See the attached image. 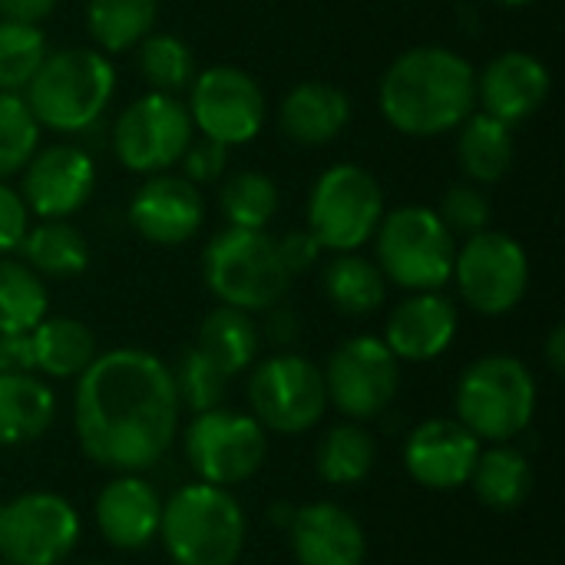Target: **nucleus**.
Wrapping results in <instances>:
<instances>
[{
  "label": "nucleus",
  "instance_id": "18",
  "mask_svg": "<svg viewBox=\"0 0 565 565\" xmlns=\"http://www.w3.org/2000/svg\"><path fill=\"white\" fill-rule=\"evenodd\" d=\"M553 89L550 66L526 53V50H507L493 56L477 73V106L480 113L516 126L530 116H536Z\"/></svg>",
  "mask_w": 565,
  "mask_h": 565
},
{
  "label": "nucleus",
  "instance_id": "22",
  "mask_svg": "<svg viewBox=\"0 0 565 565\" xmlns=\"http://www.w3.org/2000/svg\"><path fill=\"white\" fill-rule=\"evenodd\" d=\"M162 500L136 473H119L96 497V526L116 550H142L159 536Z\"/></svg>",
  "mask_w": 565,
  "mask_h": 565
},
{
  "label": "nucleus",
  "instance_id": "44",
  "mask_svg": "<svg viewBox=\"0 0 565 565\" xmlns=\"http://www.w3.org/2000/svg\"><path fill=\"white\" fill-rule=\"evenodd\" d=\"M0 374H33V348L26 334H0Z\"/></svg>",
  "mask_w": 565,
  "mask_h": 565
},
{
  "label": "nucleus",
  "instance_id": "47",
  "mask_svg": "<svg viewBox=\"0 0 565 565\" xmlns=\"http://www.w3.org/2000/svg\"><path fill=\"white\" fill-rule=\"evenodd\" d=\"M497 3H503V7H526V3H533V0H497Z\"/></svg>",
  "mask_w": 565,
  "mask_h": 565
},
{
  "label": "nucleus",
  "instance_id": "29",
  "mask_svg": "<svg viewBox=\"0 0 565 565\" xmlns=\"http://www.w3.org/2000/svg\"><path fill=\"white\" fill-rule=\"evenodd\" d=\"M321 288L328 301L354 318L374 315L387 298V278L377 268V262L358 255V252H334L321 275Z\"/></svg>",
  "mask_w": 565,
  "mask_h": 565
},
{
  "label": "nucleus",
  "instance_id": "35",
  "mask_svg": "<svg viewBox=\"0 0 565 565\" xmlns=\"http://www.w3.org/2000/svg\"><path fill=\"white\" fill-rule=\"evenodd\" d=\"M136 63L156 93H182L195 79V53L175 33H149L136 46Z\"/></svg>",
  "mask_w": 565,
  "mask_h": 565
},
{
  "label": "nucleus",
  "instance_id": "37",
  "mask_svg": "<svg viewBox=\"0 0 565 565\" xmlns=\"http://www.w3.org/2000/svg\"><path fill=\"white\" fill-rule=\"evenodd\" d=\"M40 149V122L20 93H0V182L20 175Z\"/></svg>",
  "mask_w": 565,
  "mask_h": 565
},
{
  "label": "nucleus",
  "instance_id": "31",
  "mask_svg": "<svg viewBox=\"0 0 565 565\" xmlns=\"http://www.w3.org/2000/svg\"><path fill=\"white\" fill-rule=\"evenodd\" d=\"M470 483L483 507L516 510L533 490V467H530L526 454H520L516 447L493 444L490 450H480Z\"/></svg>",
  "mask_w": 565,
  "mask_h": 565
},
{
  "label": "nucleus",
  "instance_id": "16",
  "mask_svg": "<svg viewBox=\"0 0 565 565\" xmlns=\"http://www.w3.org/2000/svg\"><path fill=\"white\" fill-rule=\"evenodd\" d=\"M96 189V159L76 142L36 149L20 169V199L36 218L76 215Z\"/></svg>",
  "mask_w": 565,
  "mask_h": 565
},
{
  "label": "nucleus",
  "instance_id": "13",
  "mask_svg": "<svg viewBox=\"0 0 565 565\" xmlns=\"http://www.w3.org/2000/svg\"><path fill=\"white\" fill-rule=\"evenodd\" d=\"M185 457L202 483L235 487L262 470L268 437L255 417L212 407L185 427Z\"/></svg>",
  "mask_w": 565,
  "mask_h": 565
},
{
  "label": "nucleus",
  "instance_id": "1",
  "mask_svg": "<svg viewBox=\"0 0 565 565\" xmlns=\"http://www.w3.org/2000/svg\"><path fill=\"white\" fill-rule=\"evenodd\" d=\"M172 371L149 351L116 348L96 354L76 377L73 427L83 454L116 473L156 467L179 430Z\"/></svg>",
  "mask_w": 565,
  "mask_h": 565
},
{
  "label": "nucleus",
  "instance_id": "43",
  "mask_svg": "<svg viewBox=\"0 0 565 565\" xmlns=\"http://www.w3.org/2000/svg\"><path fill=\"white\" fill-rule=\"evenodd\" d=\"M258 334H262V338H268L275 348H288V344H295V341H298V334H301L298 315H295L291 308H285L281 301H278V305H271V308L265 311V328H258Z\"/></svg>",
  "mask_w": 565,
  "mask_h": 565
},
{
  "label": "nucleus",
  "instance_id": "39",
  "mask_svg": "<svg viewBox=\"0 0 565 565\" xmlns=\"http://www.w3.org/2000/svg\"><path fill=\"white\" fill-rule=\"evenodd\" d=\"M440 222L454 232V235H477L483 228H490V199L480 185L473 182H457L444 192L440 209H437Z\"/></svg>",
  "mask_w": 565,
  "mask_h": 565
},
{
  "label": "nucleus",
  "instance_id": "4",
  "mask_svg": "<svg viewBox=\"0 0 565 565\" xmlns=\"http://www.w3.org/2000/svg\"><path fill=\"white\" fill-rule=\"evenodd\" d=\"M245 530V513L225 487L199 480L162 503L159 536L175 565H235Z\"/></svg>",
  "mask_w": 565,
  "mask_h": 565
},
{
  "label": "nucleus",
  "instance_id": "26",
  "mask_svg": "<svg viewBox=\"0 0 565 565\" xmlns=\"http://www.w3.org/2000/svg\"><path fill=\"white\" fill-rule=\"evenodd\" d=\"M56 417L53 391L33 374H0V447L40 440Z\"/></svg>",
  "mask_w": 565,
  "mask_h": 565
},
{
  "label": "nucleus",
  "instance_id": "11",
  "mask_svg": "<svg viewBox=\"0 0 565 565\" xmlns=\"http://www.w3.org/2000/svg\"><path fill=\"white\" fill-rule=\"evenodd\" d=\"M185 109L192 126L225 149L252 142L268 119V99L258 79L248 70L228 63L195 73L189 83Z\"/></svg>",
  "mask_w": 565,
  "mask_h": 565
},
{
  "label": "nucleus",
  "instance_id": "24",
  "mask_svg": "<svg viewBox=\"0 0 565 565\" xmlns=\"http://www.w3.org/2000/svg\"><path fill=\"white\" fill-rule=\"evenodd\" d=\"M457 136V166L473 185H497L510 175L516 159L513 126L473 109L460 126Z\"/></svg>",
  "mask_w": 565,
  "mask_h": 565
},
{
  "label": "nucleus",
  "instance_id": "27",
  "mask_svg": "<svg viewBox=\"0 0 565 565\" xmlns=\"http://www.w3.org/2000/svg\"><path fill=\"white\" fill-rule=\"evenodd\" d=\"M195 348L225 374L235 377L242 371H248L258 358L262 348V334L258 324L248 311L218 305L205 315L202 328H199V341Z\"/></svg>",
  "mask_w": 565,
  "mask_h": 565
},
{
  "label": "nucleus",
  "instance_id": "17",
  "mask_svg": "<svg viewBox=\"0 0 565 565\" xmlns=\"http://www.w3.org/2000/svg\"><path fill=\"white\" fill-rule=\"evenodd\" d=\"M126 215L139 238H146L149 245L175 248L195 238V232L202 228L205 199L202 189L192 185L189 179L172 172H156L132 192Z\"/></svg>",
  "mask_w": 565,
  "mask_h": 565
},
{
  "label": "nucleus",
  "instance_id": "48",
  "mask_svg": "<svg viewBox=\"0 0 565 565\" xmlns=\"http://www.w3.org/2000/svg\"><path fill=\"white\" fill-rule=\"evenodd\" d=\"M0 565H7V563H3V559H0Z\"/></svg>",
  "mask_w": 565,
  "mask_h": 565
},
{
  "label": "nucleus",
  "instance_id": "20",
  "mask_svg": "<svg viewBox=\"0 0 565 565\" xmlns=\"http://www.w3.org/2000/svg\"><path fill=\"white\" fill-rule=\"evenodd\" d=\"M457 338V305L440 291H414L384 328V344L397 361L424 364L440 358Z\"/></svg>",
  "mask_w": 565,
  "mask_h": 565
},
{
  "label": "nucleus",
  "instance_id": "36",
  "mask_svg": "<svg viewBox=\"0 0 565 565\" xmlns=\"http://www.w3.org/2000/svg\"><path fill=\"white\" fill-rule=\"evenodd\" d=\"M50 46L36 23L0 20V93H23Z\"/></svg>",
  "mask_w": 565,
  "mask_h": 565
},
{
  "label": "nucleus",
  "instance_id": "40",
  "mask_svg": "<svg viewBox=\"0 0 565 565\" xmlns=\"http://www.w3.org/2000/svg\"><path fill=\"white\" fill-rule=\"evenodd\" d=\"M179 166H182V179H189L192 185H212L228 169V149L202 136V139L189 142V149L182 152Z\"/></svg>",
  "mask_w": 565,
  "mask_h": 565
},
{
  "label": "nucleus",
  "instance_id": "10",
  "mask_svg": "<svg viewBox=\"0 0 565 565\" xmlns=\"http://www.w3.org/2000/svg\"><path fill=\"white\" fill-rule=\"evenodd\" d=\"M192 139H195V126L185 103L172 93H156V89L132 99L116 116L113 126L116 159L139 175H156L179 166Z\"/></svg>",
  "mask_w": 565,
  "mask_h": 565
},
{
  "label": "nucleus",
  "instance_id": "19",
  "mask_svg": "<svg viewBox=\"0 0 565 565\" xmlns=\"http://www.w3.org/2000/svg\"><path fill=\"white\" fill-rule=\"evenodd\" d=\"M480 450V440L460 420L434 417L411 430L404 444V467L427 490H457L470 480Z\"/></svg>",
  "mask_w": 565,
  "mask_h": 565
},
{
  "label": "nucleus",
  "instance_id": "7",
  "mask_svg": "<svg viewBox=\"0 0 565 565\" xmlns=\"http://www.w3.org/2000/svg\"><path fill=\"white\" fill-rule=\"evenodd\" d=\"M536 411V381L520 358L490 354L473 361L457 384V420L483 444H510Z\"/></svg>",
  "mask_w": 565,
  "mask_h": 565
},
{
  "label": "nucleus",
  "instance_id": "25",
  "mask_svg": "<svg viewBox=\"0 0 565 565\" xmlns=\"http://www.w3.org/2000/svg\"><path fill=\"white\" fill-rule=\"evenodd\" d=\"M17 252L40 278H76L89 268V242L70 218H36Z\"/></svg>",
  "mask_w": 565,
  "mask_h": 565
},
{
  "label": "nucleus",
  "instance_id": "3",
  "mask_svg": "<svg viewBox=\"0 0 565 565\" xmlns=\"http://www.w3.org/2000/svg\"><path fill=\"white\" fill-rule=\"evenodd\" d=\"M40 122L53 132H89L116 96V66L96 46L50 50L20 93Z\"/></svg>",
  "mask_w": 565,
  "mask_h": 565
},
{
  "label": "nucleus",
  "instance_id": "5",
  "mask_svg": "<svg viewBox=\"0 0 565 565\" xmlns=\"http://www.w3.org/2000/svg\"><path fill=\"white\" fill-rule=\"evenodd\" d=\"M202 275L209 291L238 311L258 315L285 301L291 275L281 262L278 238L265 228H225L209 238L202 252Z\"/></svg>",
  "mask_w": 565,
  "mask_h": 565
},
{
  "label": "nucleus",
  "instance_id": "23",
  "mask_svg": "<svg viewBox=\"0 0 565 565\" xmlns=\"http://www.w3.org/2000/svg\"><path fill=\"white\" fill-rule=\"evenodd\" d=\"M281 132L298 146H328L334 142L351 122V99L344 89L308 79L288 89L278 106Z\"/></svg>",
  "mask_w": 565,
  "mask_h": 565
},
{
  "label": "nucleus",
  "instance_id": "45",
  "mask_svg": "<svg viewBox=\"0 0 565 565\" xmlns=\"http://www.w3.org/2000/svg\"><path fill=\"white\" fill-rule=\"evenodd\" d=\"M60 0H0V20L10 23H43Z\"/></svg>",
  "mask_w": 565,
  "mask_h": 565
},
{
  "label": "nucleus",
  "instance_id": "41",
  "mask_svg": "<svg viewBox=\"0 0 565 565\" xmlns=\"http://www.w3.org/2000/svg\"><path fill=\"white\" fill-rule=\"evenodd\" d=\"M26 228H30V212H26L20 192L10 189L7 182H0V255L17 252Z\"/></svg>",
  "mask_w": 565,
  "mask_h": 565
},
{
  "label": "nucleus",
  "instance_id": "15",
  "mask_svg": "<svg viewBox=\"0 0 565 565\" xmlns=\"http://www.w3.org/2000/svg\"><path fill=\"white\" fill-rule=\"evenodd\" d=\"M79 540L76 510L46 490L0 503V559L7 565L63 563Z\"/></svg>",
  "mask_w": 565,
  "mask_h": 565
},
{
  "label": "nucleus",
  "instance_id": "21",
  "mask_svg": "<svg viewBox=\"0 0 565 565\" xmlns=\"http://www.w3.org/2000/svg\"><path fill=\"white\" fill-rule=\"evenodd\" d=\"M298 565H364V530L338 503H308L288 520Z\"/></svg>",
  "mask_w": 565,
  "mask_h": 565
},
{
  "label": "nucleus",
  "instance_id": "46",
  "mask_svg": "<svg viewBox=\"0 0 565 565\" xmlns=\"http://www.w3.org/2000/svg\"><path fill=\"white\" fill-rule=\"evenodd\" d=\"M546 361L553 367V374H563L565 371V328L556 324L546 338Z\"/></svg>",
  "mask_w": 565,
  "mask_h": 565
},
{
  "label": "nucleus",
  "instance_id": "42",
  "mask_svg": "<svg viewBox=\"0 0 565 565\" xmlns=\"http://www.w3.org/2000/svg\"><path fill=\"white\" fill-rule=\"evenodd\" d=\"M278 252H281V262H285L288 275L295 278V275L308 271L321 258L324 248L318 245V238L308 228H291V232H285L278 238Z\"/></svg>",
  "mask_w": 565,
  "mask_h": 565
},
{
  "label": "nucleus",
  "instance_id": "49",
  "mask_svg": "<svg viewBox=\"0 0 565 565\" xmlns=\"http://www.w3.org/2000/svg\"><path fill=\"white\" fill-rule=\"evenodd\" d=\"M93 565H99V563H93Z\"/></svg>",
  "mask_w": 565,
  "mask_h": 565
},
{
  "label": "nucleus",
  "instance_id": "30",
  "mask_svg": "<svg viewBox=\"0 0 565 565\" xmlns=\"http://www.w3.org/2000/svg\"><path fill=\"white\" fill-rule=\"evenodd\" d=\"M159 20V0H86V30L99 53L136 50Z\"/></svg>",
  "mask_w": 565,
  "mask_h": 565
},
{
  "label": "nucleus",
  "instance_id": "6",
  "mask_svg": "<svg viewBox=\"0 0 565 565\" xmlns=\"http://www.w3.org/2000/svg\"><path fill=\"white\" fill-rule=\"evenodd\" d=\"M371 242L377 268L404 291H440L454 275L457 235L427 205L384 212Z\"/></svg>",
  "mask_w": 565,
  "mask_h": 565
},
{
  "label": "nucleus",
  "instance_id": "28",
  "mask_svg": "<svg viewBox=\"0 0 565 565\" xmlns=\"http://www.w3.org/2000/svg\"><path fill=\"white\" fill-rule=\"evenodd\" d=\"M33 371L46 377H79L96 358L93 331L76 318H43L30 331Z\"/></svg>",
  "mask_w": 565,
  "mask_h": 565
},
{
  "label": "nucleus",
  "instance_id": "38",
  "mask_svg": "<svg viewBox=\"0 0 565 565\" xmlns=\"http://www.w3.org/2000/svg\"><path fill=\"white\" fill-rule=\"evenodd\" d=\"M172 384H175L179 407H185L192 414H202V411H212V407L222 404L228 377L199 348H189L179 358L175 371H172Z\"/></svg>",
  "mask_w": 565,
  "mask_h": 565
},
{
  "label": "nucleus",
  "instance_id": "8",
  "mask_svg": "<svg viewBox=\"0 0 565 565\" xmlns=\"http://www.w3.org/2000/svg\"><path fill=\"white\" fill-rule=\"evenodd\" d=\"M384 189L374 172L354 162L328 166L308 195V232L328 252H358L384 218Z\"/></svg>",
  "mask_w": 565,
  "mask_h": 565
},
{
  "label": "nucleus",
  "instance_id": "34",
  "mask_svg": "<svg viewBox=\"0 0 565 565\" xmlns=\"http://www.w3.org/2000/svg\"><path fill=\"white\" fill-rule=\"evenodd\" d=\"M218 209L232 228H268L278 212V185L258 169L232 172L218 189Z\"/></svg>",
  "mask_w": 565,
  "mask_h": 565
},
{
  "label": "nucleus",
  "instance_id": "2",
  "mask_svg": "<svg viewBox=\"0 0 565 565\" xmlns=\"http://www.w3.org/2000/svg\"><path fill=\"white\" fill-rule=\"evenodd\" d=\"M377 103L397 132L444 136L477 109V70L450 46H414L387 66Z\"/></svg>",
  "mask_w": 565,
  "mask_h": 565
},
{
  "label": "nucleus",
  "instance_id": "32",
  "mask_svg": "<svg viewBox=\"0 0 565 565\" xmlns=\"http://www.w3.org/2000/svg\"><path fill=\"white\" fill-rule=\"evenodd\" d=\"M377 460V444L361 424H338L324 434L315 454V470L324 483H361Z\"/></svg>",
  "mask_w": 565,
  "mask_h": 565
},
{
  "label": "nucleus",
  "instance_id": "12",
  "mask_svg": "<svg viewBox=\"0 0 565 565\" xmlns=\"http://www.w3.org/2000/svg\"><path fill=\"white\" fill-rule=\"evenodd\" d=\"M248 404L255 420L275 434H305L328 411L324 374L301 354L281 351L262 361L248 377Z\"/></svg>",
  "mask_w": 565,
  "mask_h": 565
},
{
  "label": "nucleus",
  "instance_id": "14",
  "mask_svg": "<svg viewBox=\"0 0 565 565\" xmlns=\"http://www.w3.org/2000/svg\"><path fill=\"white\" fill-rule=\"evenodd\" d=\"M321 374H324L328 401L348 420L361 424V420L381 417L397 397L401 361L391 354L384 338L358 334L334 348Z\"/></svg>",
  "mask_w": 565,
  "mask_h": 565
},
{
  "label": "nucleus",
  "instance_id": "9",
  "mask_svg": "<svg viewBox=\"0 0 565 565\" xmlns=\"http://www.w3.org/2000/svg\"><path fill=\"white\" fill-rule=\"evenodd\" d=\"M450 281H457L460 298L473 311L487 318L510 315L530 288L526 248L513 235L493 228L467 235L463 245H457Z\"/></svg>",
  "mask_w": 565,
  "mask_h": 565
},
{
  "label": "nucleus",
  "instance_id": "33",
  "mask_svg": "<svg viewBox=\"0 0 565 565\" xmlns=\"http://www.w3.org/2000/svg\"><path fill=\"white\" fill-rule=\"evenodd\" d=\"M43 278L23 262L0 255V334H26L46 318Z\"/></svg>",
  "mask_w": 565,
  "mask_h": 565
}]
</instances>
